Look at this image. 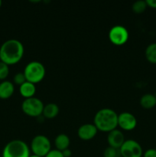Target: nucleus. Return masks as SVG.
<instances>
[{"label":"nucleus","mask_w":156,"mask_h":157,"mask_svg":"<svg viewBox=\"0 0 156 157\" xmlns=\"http://www.w3.org/2000/svg\"><path fill=\"white\" fill-rule=\"evenodd\" d=\"M140 104L145 109L153 108L156 106V96L152 94H145L140 98Z\"/></svg>","instance_id":"16"},{"label":"nucleus","mask_w":156,"mask_h":157,"mask_svg":"<svg viewBox=\"0 0 156 157\" xmlns=\"http://www.w3.org/2000/svg\"><path fill=\"white\" fill-rule=\"evenodd\" d=\"M29 147L24 141L15 140L8 143L2 151V157H29Z\"/></svg>","instance_id":"3"},{"label":"nucleus","mask_w":156,"mask_h":157,"mask_svg":"<svg viewBox=\"0 0 156 157\" xmlns=\"http://www.w3.org/2000/svg\"><path fill=\"white\" fill-rule=\"evenodd\" d=\"M93 123L97 130L110 132L118 126V114L112 109H101L95 115Z\"/></svg>","instance_id":"2"},{"label":"nucleus","mask_w":156,"mask_h":157,"mask_svg":"<svg viewBox=\"0 0 156 157\" xmlns=\"http://www.w3.org/2000/svg\"><path fill=\"white\" fill-rule=\"evenodd\" d=\"M54 144L57 148L56 150L61 152L64 151V150L68 149L69 146H70V138L68 137L67 135L64 134V133H61L55 138Z\"/></svg>","instance_id":"14"},{"label":"nucleus","mask_w":156,"mask_h":157,"mask_svg":"<svg viewBox=\"0 0 156 157\" xmlns=\"http://www.w3.org/2000/svg\"><path fill=\"white\" fill-rule=\"evenodd\" d=\"M97 128L94 124H85L78 129V136L83 140H90L93 139L97 133Z\"/></svg>","instance_id":"10"},{"label":"nucleus","mask_w":156,"mask_h":157,"mask_svg":"<svg viewBox=\"0 0 156 157\" xmlns=\"http://www.w3.org/2000/svg\"><path fill=\"white\" fill-rule=\"evenodd\" d=\"M44 104L38 98H26L21 104V109L25 114L30 117H40L43 113Z\"/></svg>","instance_id":"6"},{"label":"nucleus","mask_w":156,"mask_h":157,"mask_svg":"<svg viewBox=\"0 0 156 157\" xmlns=\"http://www.w3.org/2000/svg\"><path fill=\"white\" fill-rule=\"evenodd\" d=\"M59 113V107L54 103H50L44 107L43 110V117L47 119H53L56 117Z\"/></svg>","instance_id":"15"},{"label":"nucleus","mask_w":156,"mask_h":157,"mask_svg":"<svg viewBox=\"0 0 156 157\" xmlns=\"http://www.w3.org/2000/svg\"><path fill=\"white\" fill-rule=\"evenodd\" d=\"M143 157H156V149H148L143 153Z\"/></svg>","instance_id":"23"},{"label":"nucleus","mask_w":156,"mask_h":157,"mask_svg":"<svg viewBox=\"0 0 156 157\" xmlns=\"http://www.w3.org/2000/svg\"><path fill=\"white\" fill-rule=\"evenodd\" d=\"M147 6L152 9H156V0H146Z\"/></svg>","instance_id":"24"},{"label":"nucleus","mask_w":156,"mask_h":157,"mask_svg":"<svg viewBox=\"0 0 156 157\" xmlns=\"http://www.w3.org/2000/svg\"><path fill=\"white\" fill-rule=\"evenodd\" d=\"M104 157H118V150L112 147H108L105 149L103 153Z\"/></svg>","instance_id":"20"},{"label":"nucleus","mask_w":156,"mask_h":157,"mask_svg":"<svg viewBox=\"0 0 156 157\" xmlns=\"http://www.w3.org/2000/svg\"><path fill=\"white\" fill-rule=\"evenodd\" d=\"M122 157H142L143 156L142 147L134 140H127L119 149Z\"/></svg>","instance_id":"7"},{"label":"nucleus","mask_w":156,"mask_h":157,"mask_svg":"<svg viewBox=\"0 0 156 157\" xmlns=\"http://www.w3.org/2000/svg\"><path fill=\"white\" fill-rule=\"evenodd\" d=\"M109 38L113 44L122 45L128 41V32L124 26L115 25L109 32Z\"/></svg>","instance_id":"8"},{"label":"nucleus","mask_w":156,"mask_h":157,"mask_svg":"<svg viewBox=\"0 0 156 157\" xmlns=\"http://www.w3.org/2000/svg\"><path fill=\"white\" fill-rule=\"evenodd\" d=\"M137 125L136 117L131 113L123 112L118 115V126L125 130H132Z\"/></svg>","instance_id":"9"},{"label":"nucleus","mask_w":156,"mask_h":157,"mask_svg":"<svg viewBox=\"0 0 156 157\" xmlns=\"http://www.w3.org/2000/svg\"><path fill=\"white\" fill-rule=\"evenodd\" d=\"M107 141H108L110 147L118 150V149H120V147L125 142V137H124L123 133L120 130L115 129V130L109 132Z\"/></svg>","instance_id":"11"},{"label":"nucleus","mask_w":156,"mask_h":157,"mask_svg":"<svg viewBox=\"0 0 156 157\" xmlns=\"http://www.w3.org/2000/svg\"><path fill=\"white\" fill-rule=\"evenodd\" d=\"M50 141L44 135H37L32 139L31 149L34 155L44 157L50 151Z\"/></svg>","instance_id":"5"},{"label":"nucleus","mask_w":156,"mask_h":157,"mask_svg":"<svg viewBox=\"0 0 156 157\" xmlns=\"http://www.w3.org/2000/svg\"><path fill=\"white\" fill-rule=\"evenodd\" d=\"M147 6H148L146 4V2L144 1V0H139V1H136L133 3L132 9L133 12H136V13L141 14L145 12Z\"/></svg>","instance_id":"18"},{"label":"nucleus","mask_w":156,"mask_h":157,"mask_svg":"<svg viewBox=\"0 0 156 157\" xmlns=\"http://www.w3.org/2000/svg\"><path fill=\"white\" fill-rule=\"evenodd\" d=\"M29 157H41V156H36V155H32V156H31V155H30V156H29Z\"/></svg>","instance_id":"26"},{"label":"nucleus","mask_w":156,"mask_h":157,"mask_svg":"<svg viewBox=\"0 0 156 157\" xmlns=\"http://www.w3.org/2000/svg\"><path fill=\"white\" fill-rule=\"evenodd\" d=\"M15 91L14 84L9 81H3L0 83V98L8 99L11 98Z\"/></svg>","instance_id":"12"},{"label":"nucleus","mask_w":156,"mask_h":157,"mask_svg":"<svg viewBox=\"0 0 156 157\" xmlns=\"http://www.w3.org/2000/svg\"><path fill=\"white\" fill-rule=\"evenodd\" d=\"M145 58L148 62L156 64V42L148 44L145 49Z\"/></svg>","instance_id":"17"},{"label":"nucleus","mask_w":156,"mask_h":157,"mask_svg":"<svg viewBox=\"0 0 156 157\" xmlns=\"http://www.w3.org/2000/svg\"><path fill=\"white\" fill-rule=\"evenodd\" d=\"M23 73L26 81L32 84H37L42 81L45 76V67L39 61H33L25 66Z\"/></svg>","instance_id":"4"},{"label":"nucleus","mask_w":156,"mask_h":157,"mask_svg":"<svg viewBox=\"0 0 156 157\" xmlns=\"http://www.w3.org/2000/svg\"><path fill=\"white\" fill-rule=\"evenodd\" d=\"M44 157H64L61 151L58 150H51Z\"/></svg>","instance_id":"22"},{"label":"nucleus","mask_w":156,"mask_h":157,"mask_svg":"<svg viewBox=\"0 0 156 157\" xmlns=\"http://www.w3.org/2000/svg\"><path fill=\"white\" fill-rule=\"evenodd\" d=\"M19 92L21 96L25 98V99L26 98H33L35 92H36V87H35V84H32L28 81H25L24 84L20 85Z\"/></svg>","instance_id":"13"},{"label":"nucleus","mask_w":156,"mask_h":157,"mask_svg":"<svg viewBox=\"0 0 156 157\" xmlns=\"http://www.w3.org/2000/svg\"><path fill=\"white\" fill-rule=\"evenodd\" d=\"M9 74V65L0 61V80H5Z\"/></svg>","instance_id":"19"},{"label":"nucleus","mask_w":156,"mask_h":157,"mask_svg":"<svg viewBox=\"0 0 156 157\" xmlns=\"http://www.w3.org/2000/svg\"><path fill=\"white\" fill-rule=\"evenodd\" d=\"M1 6H2V1L0 0V8H1Z\"/></svg>","instance_id":"27"},{"label":"nucleus","mask_w":156,"mask_h":157,"mask_svg":"<svg viewBox=\"0 0 156 157\" xmlns=\"http://www.w3.org/2000/svg\"><path fill=\"white\" fill-rule=\"evenodd\" d=\"M24 55V46L17 39H9L0 47V61L8 65L18 63Z\"/></svg>","instance_id":"1"},{"label":"nucleus","mask_w":156,"mask_h":157,"mask_svg":"<svg viewBox=\"0 0 156 157\" xmlns=\"http://www.w3.org/2000/svg\"><path fill=\"white\" fill-rule=\"evenodd\" d=\"M62 153H63V156L64 157H70L72 155V152L70 151V149H67V150H64V151H62Z\"/></svg>","instance_id":"25"},{"label":"nucleus","mask_w":156,"mask_h":157,"mask_svg":"<svg viewBox=\"0 0 156 157\" xmlns=\"http://www.w3.org/2000/svg\"><path fill=\"white\" fill-rule=\"evenodd\" d=\"M26 81L25 76H24V73L22 72H18L16 75L14 76V82L15 84H18V85H21L22 84H24Z\"/></svg>","instance_id":"21"}]
</instances>
